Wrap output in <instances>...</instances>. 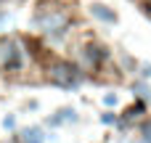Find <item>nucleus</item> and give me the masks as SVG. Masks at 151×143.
I'll return each mask as SVG.
<instances>
[{
    "mask_svg": "<svg viewBox=\"0 0 151 143\" xmlns=\"http://www.w3.org/2000/svg\"><path fill=\"white\" fill-rule=\"evenodd\" d=\"M69 24H72V16L64 8H58V5H45L37 13V27L45 34H50V37H61L69 29Z\"/></svg>",
    "mask_w": 151,
    "mask_h": 143,
    "instance_id": "nucleus-1",
    "label": "nucleus"
},
{
    "mask_svg": "<svg viewBox=\"0 0 151 143\" xmlns=\"http://www.w3.org/2000/svg\"><path fill=\"white\" fill-rule=\"evenodd\" d=\"M48 80L58 88H74L80 82V72L69 61H53L48 64Z\"/></svg>",
    "mask_w": 151,
    "mask_h": 143,
    "instance_id": "nucleus-2",
    "label": "nucleus"
},
{
    "mask_svg": "<svg viewBox=\"0 0 151 143\" xmlns=\"http://www.w3.org/2000/svg\"><path fill=\"white\" fill-rule=\"evenodd\" d=\"M21 66V50L13 40H3L0 42V69L5 72H16Z\"/></svg>",
    "mask_w": 151,
    "mask_h": 143,
    "instance_id": "nucleus-3",
    "label": "nucleus"
},
{
    "mask_svg": "<svg viewBox=\"0 0 151 143\" xmlns=\"http://www.w3.org/2000/svg\"><path fill=\"white\" fill-rule=\"evenodd\" d=\"M104 58H106V50H104V48H98V45H88V48H85V61H88V66H98Z\"/></svg>",
    "mask_w": 151,
    "mask_h": 143,
    "instance_id": "nucleus-4",
    "label": "nucleus"
},
{
    "mask_svg": "<svg viewBox=\"0 0 151 143\" xmlns=\"http://www.w3.org/2000/svg\"><path fill=\"white\" fill-rule=\"evenodd\" d=\"M19 138H21V143H45V135L40 127H27Z\"/></svg>",
    "mask_w": 151,
    "mask_h": 143,
    "instance_id": "nucleus-5",
    "label": "nucleus"
},
{
    "mask_svg": "<svg viewBox=\"0 0 151 143\" xmlns=\"http://www.w3.org/2000/svg\"><path fill=\"white\" fill-rule=\"evenodd\" d=\"M90 13L96 16V19H101V21H114L117 16H114V11H109L106 5H101V3H96L93 8H90Z\"/></svg>",
    "mask_w": 151,
    "mask_h": 143,
    "instance_id": "nucleus-6",
    "label": "nucleus"
},
{
    "mask_svg": "<svg viewBox=\"0 0 151 143\" xmlns=\"http://www.w3.org/2000/svg\"><path fill=\"white\" fill-rule=\"evenodd\" d=\"M69 119L74 122V119H77V114H74L72 109H61V111H58V114L50 119V125H61V122H69Z\"/></svg>",
    "mask_w": 151,
    "mask_h": 143,
    "instance_id": "nucleus-7",
    "label": "nucleus"
},
{
    "mask_svg": "<svg viewBox=\"0 0 151 143\" xmlns=\"http://www.w3.org/2000/svg\"><path fill=\"white\" fill-rule=\"evenodd\" d=\"M141 114H143V103H135V106H130V109L125 111V119H127V122H133V119H138Z\"/></svg>",
    "mask_w": 151,
    "mask_h": 143,
    "instance_id": "nucleus-8",
    "label": "nucleus"
},
{
    "mask_svg": "<svg viewBox=\"0 0 151 143\" xmlns=\"http://www.w3.org/2000/svg\"><path fill=\"white\" fill-rule=\"evenodd\" d=\"M143 141L151 143V122H146V125H143Z\"/></svg>",
    "mask_w": 151,
    "mask_h": 143,
    "instance_id": "nucleus-9",
    "label": "nucleus"
},
{
    "mask_svg": "<svg viewBox=\"0 0 151 143\" xmlns=\"http://www.w3.org/2000/svg\"><path fill=\"white\" fill-rule=\"evenodd\" d=\"M104 103H106V106H114V103H117V96H111V93H109V96L104 98Z\"/></svg>",
    "mask_w": 151,
    "mask_h": 143,
    "instance_id": "nucleus-10",
    "label": "nucleus"
},
{
    "mask_svg": "<svg viewBox=\"0 0 151 143\" xmlns=\"http://www.w3.org/2000/svg\"><path fill=\"white\" fill-rule=\"evenodd\" d=\"M101 119H104V122H106V125H111V122H114V114H104V117H101Z\"/></svg>",
    "mask_w": 151,
    "mask_h": 143,
    "instance_id": "nucleus-11",
    "label": "nucleus"
},
{
    "mask_svg": "<svg viewBox=\"0 0 151 143\" xmlns=\"http://www.w3.org/2000/svg\"><path fill=\"white\" fill-rule=\"evenodd\" d=\"M143 74H146V77H151V66H149V64L143 66Z\"/></svg>",
    "mask_w": 151,
    "mask_h": 143,
    "instance_id": "nucleus-12",
    "label": "nucleus"
},
{
    "mask_svg": "<svg viewBox=\"0 0 151 143\" xmlns=\"http://www.w3.org/2000/svg\"><path fill=\"white\" fill-rule=\"evenodd\" d=\"M143 5H146V11H151V0H141Z\"/></svg>",
    "mask_w": 151,
    "mask_h": 143,
    "instance_id": "nucleus-13",
    "label": "nucleus"
}]
</instances>
